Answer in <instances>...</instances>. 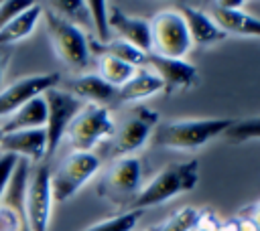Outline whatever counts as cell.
I'll return each instance as SVG.
<instances>
[{"label":"cell","instance_id":"8","mask_svg":"<svg viewBox=\"0 0 260 231\" xmlns=\"http://www.w3.org/2000/svg\"><path fill=\"white\" fill-rule=\"evenodd\" d=\"M45 103H47V124H45V134H47V156H53L57 150L59 142L65 136V130L69 122L77 115V111L83 107L81 99H77L71 91L63 89H49L43 93Z\"/></svg>","mask_w":260,"mask_h":231},{"label":"cell","instance_id":"30","mask_svg":"<svg viewBox=\"0 0 260 231\" xmlns=\"http://www.w3.org/2000/svg\"><path fill=\"white\" fill-rule=\"evenodd\" d=\"M51 8H55L53 12L57 14V16H61V18H65V20H69L71 22V18H79L81 16V12H87L85 8V2H53L51 4Z\"/></svg>","mask_w":260,"mask_h":231},{"label":"cell","instance_id":"15","mask_svg":"<svg viewBox=\"0 0 260 231\" xmlns=\"http://www.w3.org/2000/svg\"><path fill=\"white\" fill-rule=\"evenodd\" d=\"M175 10L183 16L185 24H187V30H189V36H191V43H197V45H213L217 41H223L228 34L221 32L215 22L211 20V16L199 8H193L189 4H183L179 2L175 6Z\"/></svg>","mask_w":260,"mask_h":231},{"label":"cell","instance_id":"6","mask_svg":"<svg viewBox=\"0 0 260 231\" xmlns=\"http://www.w3.org/2000/svg\"><path fill=\"white\" fill-rule=\"evenodd\" d=\"M100 168V158L93 152H73L69 154L55 174H51L53 203H63L71 199Z\"/></svg>","mask_w":260,"mask_h":231},{"label":"cell","instance_id":"4","mask_svg":"<svg viewBox=\"0 0 260 231\" xmlns=\"http://www.w3.org/2000/svg\"><path fill=\"white\" fill-rule=\"evenodd\" d=\"M45 26L55 55L71 69H83L89 59L87 38L77 24L57 16L53 10H43Z\"/></svg>","mask_w":260,"mask_h":231},{"label":"cell","instance_id":"19","mask_svg":"<svg viewBox=\"0 0 260 231\" xmlns=\"http://www.w3.org/2000/svg\"><path fill=\"white\" fill-rule=\"evenodd\" d=\"M71 93L77 99H87L95 105H106L116 97V87L106 83L100 75H81L71 81Z\"/></svg>","mask_w":260,"mask_h":231},{"label":"cell","instance_id":"34","mask_svg":"<svg viewBox=\"0 0 260 231\" xmlns=\"http://www.w3.org/2000/svg\"><path fill=\"white\" fill-rule=\"evenodd\" d=\"M146 231H158V227H152V229H146Z\"/></svg>","mask_w":260,"mask_h":231},{"label":"cell","instance_id":"14","mask_svg":"<svg viewBox=\"0 0 260 231\" xmlns=\"http://www.w3.org/2000/svg\"><path fill=\"white\" fill-rule=\"evenodd\" d=\"M108 22L110 30H116L120 34V41L136 47L142 53H150V24L144 18L128 16L120 8L108 10Z\"/></svg>","mask_w":260,"mask_h":231},{"label":"cell","instance_id":"13","mask_svg":"<svg viewBox=\"0 0 260 231\" xmlns=\"http://www.w3.org/2000/svg\"><path fill=\"white\" fill-rule=\"evenodd\" d=\"M0 150L6 152V154H14L18 158H30V160L47 158V134H45V128L6 132L2 136Z\"/></svg>","mask_w":260,"mask_h":231},{"label":"cell","instance_id":"25","mask_svg":"<svg viewBox=\"0 0 260 231\" xmlns=\"http://www.w3.org/2000/svg\"><path fill=\"white\" fill-rule=\"evenodd\" d=\"M225 138L230 142H246V140H260V118H248L242 122H234L225 130Z\"/></svg>","mask_w":260,"mask_h":231},{"label":"cell","instance_id":"20","mask_svg":"<svg viewBox=\"0 0 260 231\" xmlns=\"http://www.w3.org/2000/svg\"><path fill=\"white\" fill-rule=\"evenodd\" d=\"M41 16H43V6L39 2H32L24 12H20L16 18H12L8 24L0 28V45H14L26 38L35 30Z\"/></svg>","mask_w":260,"mask_h":231},{"label":"cell","instance_id":"29","mask_svg":"<svg viewBox=\"0 0 260 231\" xmlns=\"http://www.w3.org/2000/svg\"><path fill=\"white\" fill-rule=\"evenodd\" d=\"M18 160L20 158L14 156V154H6V152L0 154V201H2V195H4L12 174H14V168L18 164Z\"/></svg>","mask_w":260,"mask_h":231},{"label":"cell","instance_id":"7","mask_svg":"<svg viewBox=\"0 0 260 231\" xmlns=\"http://www.w3.org/2000/svg\"><path fill=\"white\" fill-rule=\"evenodd\" d=\"M24 223L28 231H49L53 192H51V170L49 166H39L26 182L24 192Z\"/></svg>","mask_w":260,"mask_h":231},{"label":"cell","instance_id":"26","mask_svg":"<svg viewBox=\"0 0 260 231\" xmlns=\"http://www.w3.org/2000/svg\"><path fill=\"white\" fill-rule=\"evenodd\" d=\"M199 223V213L193 207H183L181 211H177L175 215H171V219L158 227V231H191L195 229Z\"/></svg>","mask_w":260,"mask_h":231},{"label":"cell","instance_id":"32","mask_svg":"<svg viewBox=\"0 0 260 231\" xmlns=\"http://www.w3.org/2000/svg\"><path fill=\"white\" fill-rule=\"evenodd\" d=\"M254 225L258 227V231H260V207H258V211H256V217H254Z\"/></svg>","mask_w":260,"mask_h":231},{"label":"cell","instance_id":"10","mask_svg":"<svg viewBox=\"0 0 260 231\" xmlns=\"http://www.w3.org/2000/svg\"><path fill=\"white\" fill-rule=\"evenodd\" d=\"M207 14L225 34L260 36V18L242 10V2H215Z\"/></svg>","mask_w":260,"mask_h":231},{"label":"cell","instance_id":"31","mask_svg":"<svg viewBox=\"0 0 260 231\" xmlns=\"http://www.w3.org/2000/svg\"><path fill=\"white\" fill-rule=\"evenodd\" d=\"M215 231H238V229H236V223H232V225H225V227H217Z\"/></svg>","mask_w":260,"mask_h":231},{"label":"cell","instance_id":"23","mask_svg":"<svg viewBox=\"0 0 260 231\" xmlns=\"http://www.w3.org/2000/svg\"><path fill=\"white\" fill-rule=\"evenodd\" d=\"M140 213L142 211H128V213H122V215H116V217H108V219H102L100 223H93L89 225L87 229L83 231H132L140 219Z\"/></svg>","mask_w":260,"mask_h":231},{"label":"cell","instance_id":"9","mask_svg":"<svg viewBox=\"0 0 260 231\" xmlns=\"http://www.w3.org/2000/svg\"><path fill=\"white\" fill-rule=\"evenodd\" d=\"M59 83V73H37V75H26L10 85L0 89V120L8 118L14 113L18 107H22L26 101L32 97L43 95L45 91L57 87Z\"/></svg>","mask_w":260,"mask_h":231},{"label":"cell","instance_id":"22","mask_svg":"<svg viewBox=\"0 0 260 231\" xmlns=\"http://www.w3.org/2000/svg\"><path fill=\"white\" fill-rule=\"evenodd\" d=\"M100 49L104 51V55H110V57H114V59H118L122 63H128L134 69H140L142 65H146V53L138 51L136 47H132V45H128V43H124L120 38L118 41H110Z\"/></svg>","mask_w":260,"mask_h":231},{"label":"cell","instance_id":"35","mask_svg":"<svg viewBox=\"0 0 260 231\" xmlns=\"http://www.w3.org/2000/svg\"><path fill=\"white\" fill-rule=\"evenodd\" d=\"M2 136H4V132H2V130H0V142H2Z\"/></svg>","mask_w":260,"mask_h":231},{"label":"cell","instance_id":"3","mask_svg":"<svg viewBox=\"0 0 260 231\" xmlns=\"http://www.w3.org/2000/svg\"><path fill=\"white\" fill-rule=\"evenodd\" d=\"M150 24V53L165 59H183L191 49V36L183 16L175 8L160 10Z\"/></svg>","mask_w":260,"mask_h":231},{"label":"cell","instance_id":"11","mask_svg":"<svg viewBox=\"0 0 260 231\" xmlns=\"http://www.w3.org/2000/svg\"><path fill=\"white\" fill-rule=\"evenodd\" d=\"M156 124V113L148 107H138L114 136V154H132L136 152L150 136Z\"/></svg>","mask_w":260,"mask_h":231},{"label":"cell","instance_id":"27","mask_svg":"<svg viewBox=\"0 0 260 231\" xmlns=\"http://www.w3.org/2000/svg\"><path fill=\"white\" fill-rule=\"evenodd\" d=\"M24 213L0 203V231H22Z\"/></svg>","mask_w":260,"mask_h":231},{"label":"cell","instance_id":"16","mask_svg":"<svg viewBox=\"0 0 260 231\" xmlns=\"http://www.w3.org/2000/svg\"><path fill=\"white\" fill-rule=\"evenodd\" d=\"M140 178H142L140 160L134 156H124L110 166L108 176H106V186L114 195L128 197L140 188Z\"/></svg>","mask_w":260,"mask_h":231},{"label":"cell","instance_id":"18","mask_svg":"<svg viewBox=\"0 0 260 231\" xmlns=\"http://www.w3.org/2000/svg\"><path fill=\"white\" fill-rule=\"evenodd\" d=\"M165 85L162 81L148 69H136V73L116 89V97L120 101H138L144 97H150L158 91H162Z\"/></svg>","mask_w":260,"mask_h":231},{"label":"cell","instance_id":"36","mask_svg":"<svg viewBox=\"0 0 260 231\" xmlns=\"http://www.w3.org/2000/svg\"><path fill=\"white\" fill-rule=\"evenodd\" d=\"M258 207H260V205H258Z\"/></svg>","mask_w":260,"mask_h":231},{"label":"cell","instance_id":"28","mask_svg":"<svg viewBox=\"0 0 260 231\" xmlns=\"http://www.w3.org/2000/svg\"><path fill=\"white\" fill-rule=\"evenodd\" d=\"M32 2L30 0H2L0 2V28L8 24L12 18H16L20 12H24Z\"/></svg>","mask_w":260,"mask_h":231},{"label":"cell","instance_id":"24","mask_svg":"<svg viewBox=\"0 0 260 231\" xmlns=\"http://www.w3.org/2000/svg\"><path fill=\"white\" fill-rule=\"evenodd\" d=\"M87 6V12L91 16V22H93V28H95V34H98V41L100 43H110V22H108V4L104 0H91V2H85Z\"/></svg>","mask_w":260,"mask_h":231},{"label":"cell","instance_id":"33","mask_svg":"<svg viewBox=\"0 0 260 231\" xmlns=\"http://www.w3.org/2000/svg\"><path fill=\"white\" fill-rule=\"evenodd\" d=\"M0 83H2V59H0ZM2 89V87H0Z\"/></svg>","mask_w":260,"mask_h":231},{"label":"cell","instance_id":"5","mask_svg":"<svg viewBox=\"0 0 260 231\" xmlns=\"http://www.w3.org/2000/svg\"><path fill=\"white\" fill-rule=\"evenodd\" d=\"M114 130V122L106 105L87 103L83 105L77 115L69 122L65 130V138L75 148V152H91V148Z\"/></svg>","mask_w":260,"mask_h":231},{"label":"cell","instance_id":"17","mask_svg":"<svg viewBox=\"0 0 260 231\" xmlns=\"http://www.w3.org/2000/svg\"><path fill=\"white\" fill-rule=\"evenodd\" d=\"M47 124V103L45 97H32L30 101H26L22 107H18L14 113H10L8 118L2 120L0 130L6 132H14V130H32V128H45Z\"/></svg>","mask_w":260,"mask_h":231},{"label":"cell","instance_id":"2","mask_svg":"<svg viewBox=\"0 0 260 231\" xmlns=\"http://www.w3.org/2000/svg\"><path fill=\"white\" fill-rule=\"evenodd\" d=\"M234 120L225 118H201V120H175L167 122L156 132V144L175 150H195L207 144L211 138L225 134Z\"/></svg>","mask_w":260,"mask_h":231},{"label":"cell","instance_id":"12","mask_svg":"<svg viewBox=\"0 0 260 231\" xmlns=\"http://www.w3.org/2000/svg\"><path fill=\"white\" fill-rule=\"evenodd\" d=\"M146 65L162 81L167 91L187 89L197 79V69L191 63L183 61V59H165V57H156V55L148 53L146 55Z\"/></svg>","mask_w":260,"mask_h":231},{"label":"cell","instance_id":"1","mask_svg":"<svg viewBox=\"0 0 260 231\" xmlns=\"http://www.w3.org/2000/svg\"><path fill=\"white\" fill-rule=\"evenodd\" d=\"M197 182H199V160L197 158L167 164L144 188H140L132 197V209L142 211L146 207L160 205L177 195L193 190Z\"/></svg>","mask_w":260,"mask_h":231},{"label":"cell","instance_id":"21","mask_svg":"<svg viewBox=\"0 0 260 231\" xmlns=\"http://www.w3.org/2000/svg\"><path fill=\"white\" fill-rule=\"evenodd\" d=\"M98 69H100V77L110 83L112 87H122L134 73L136 69L128 63H122L110 55H102L100 57V63H98Z\"/></svg>","mask_w":260,"mask_h":231}]
</instances>
